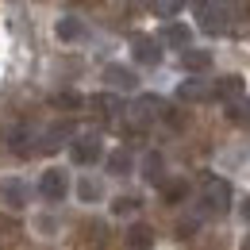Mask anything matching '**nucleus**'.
Listing matches in <instances>:
<instances>
[{"label":"nucleus","mask_w":250,"mask_h":250,"mask_svg":"<svg viewBox=\"0 0 250 250\" xmlns=\"http://www.w3.org/2000/svg\"><path fill=\"white\" fill-rule=\"evenodd\" d=\"M231 208V185L223 177H204L200 185V212L204 216H223Z\"/></svg>","instance_id":"f257e3e1"},{"label":"nucleus","mask_w":250,"mask_h":250,"mask_svg":"<svg viewBox=\"0 0 250 250\" xmlns=\"http://www.w3.org/2000/svg\"><path fill=\"white\" fill-rule=\"evenodd\" d=\"M69 158L77 162V166H93V162H100V135H77L73 143H69Z\"/></svg>","instance_id":"f03ea898"},{"label":"nucleus","mask_w":250,"mask_h":250,"mask_svg":"<svg viewBox=\"0 0 250 250\" xmlns=\"http://www.w3.org/2000/svg\"><path fill=\"white\" fill-rule=\"evenodd\" d=\"M196 16H200V27H204L208 35H223V31H227V16H231V8H227V4H200Z\"/></svg>","instance_id":"7ed1b4c3"},{"label":"nucleus","mask_w":250,"mask_h":250,"mask_svg":"<svg viewBox=\"0 0 250 250\" xmlns=\"http://www.w3.org/2000/svg\"><path fill=\"white\" fill-rule=\"evenodd\" d=\"M39 192H42L50 204L65 200V192H69V177H65V169H46V173L39 177Z\"/></svg>","instance_id":"20e7f679"},{"label":"nucleus","mask_w":250,"mask_h":250,"mask_svg":"<svg viewBox=\"0 0 250 250\" xmlns=\"http://www.w3.org/2000/svg\"><path fill=\"white\" fill-rule=\"evenodd\" d=\"M158 108H162V100H158V96H139V100L127 108V116H131V127H135V131H143V127H146V124H150V120L158 116Z\"/></svg>","instance_id":"39448f33"},{"label":"nucleus","mask_w":250,"mask_h":250,"mask_svg":"<svg viewBox=\"0 0 250 250\" xmlns=\"http://www.w3.org/2000/svg\"><path fill=\"white\" fill-rule=\"evenodd\" d=\"M131 54H135V62H143V65L162 62V46H158V39H150V35H135L131 39Z\"/></svg>","instance_id":"423d86ee"},{"label":"nucleus","mask_w":250,"mask_h":250,"mask_svg":"<svg viewBox=\"0 0 250 250\" xmlns=\"http://www.w3.org/2000/svg\"><path fill=\"white\" fill-rule=\"evenodd\" d=\"M0 200H4V208L20 212V208L27 204V185H23L20 177H4V181H0Z\"/></svg>","instance_id":"0eeeda50"},{"label":"nucleus","mask_w":250,"mask_h":250,"mask_svg":"<svg viewBox=\"0 0 250 250\" xmlns=\"http://www.w3.org/2000/svg\"><path fill=\"white\" fill-rule=\"evenodd\" d=\"M154 247V231L146 223H131L127 227V250H150Z\"/></svg>","instance_id":"6e6552de"},{"label":"nucleus","mask_w":250,"mask_h":250,"mask_svg":"<svg viewBox=\"0 0 250 250\" xmlns=\"http://www.w3.org/2000/svg\"><path fill=\"white\" fill-rule=\"evenodd\" d=\"M177 96L200 104V100H212V96H216V85H208V81H185V85L177 89Z\"/></svg>","instance_id":"1a4fd4ad"},{"label":"nucleus","mask_w":250,"mask_h":250,"mask_svg":"<svg viewBox=\"0 0 250 250\" xmlns=\"http://www.w3.org/2000/svg\"><path fill=\"white\" fill-rule=\"evenodd\" d=\"M89 104H93V108H96V116H100V120H116V116H120V112H124V104H120V100H116V96H108V93H100V96H93V100H89Z\"/></svg>","instance_id":"9d476101"},{"label":"nucleus","mask_w":250,"mask_h":250,"mask_svg":"<svg viewBox=\"0 0 250 250\" xmlns=\"http://www.w3.org/2000/svg\"><path fill=\"white\" fill-rule=\"evenodd\" d=\"M104 81H108L112 89H131V85H135V73H131L127 65H108V69H104Z\"/></svg>","instance_id":"9b49d317"},{"label":"nucleus","mask_w":250,"mask_h":250,"mask_svg":"<svg viewBox=\"0 0 250 250\" xmlns=\"http://www.w3.org/2000/svg\"><path fill=\"white\" fill-rule=\"evenodd\" d=\"M216 96H223L227 104H231V100H239V96H243V77H231V73H227V77H219V81H216Z\"/></svg>","instance_id":"f8f14e48"},{"label":"nucleus","mask_w":250,"mask_h":250,"mask_svg":"<svg viewBox=\"0 0 250 250\" xmlns=\"http://www.w3.org/2000/svg\"><path fill=\"white\" fill-rule=\"evenodd\" d=\"M181 65L192 69V73H204V69L212 65V54H208V50H192V46H188L185 54H181Z\"/></svg>","instance_id":"ddd939ff"},{"label":"nucleus","mask_w":250,"mask_h":250,"mask_svg":"<svg viewBox=\"0 0 250 250\" xmlns=\"http://www.w3.org/2000/svg\"><path fill=\"white\" fill-rule=\"evenodd\" d=\"M227 120L239 124V127H250V100H247V96H239V100L227 104Z\"/></svg>","instance_id":"4468645a"},{"label":"nucleus","mask_w":250,"mask_h":250,"mask_svg":"<svg viewBox=\"0 0 250 250\" xmlns=\"http://www.w3.org/2000/svg\"><path fill=\"white\" fill-rule=\"evenodd\" d=\"M131 166H135L131 150H112V154H108V173H116V177L131 173Z\"/></svg>","instance_id":"2eb2a0df"},{"label":"nucleus","mask_w":250,"mask_h":250,"mask_svg":"<svg viewBox=\"0 0 250 250\" xmlns=\"http://www.w3.org/2000/svg\"><path fill=\"white\" fill-rule=\"evenodd\" d=\"M162 39H166L169 46H185V50H188V27H185V23H169V27L162 31Z\"/></svg>","instance_id":"dca6fc26"},{"label":"nucleus","mask_w":250,"mask_h":250,"mask_svg":"<svg viewBox=\"0 0 250 250\" xmlns=\"http://www.w3.org/2000/svg\"><path fill=\"white\" fill-rule=\"evenodd\" d=\"M12 150H16V154H31V127L27 124L12 131Z\"/></svg>","instance_id":"f3484780"},{"label":"nucleus","mask_w":250,"mask_h":250,"mask_svg":"<svg viewBox=\"0 0 250 250\" xmlns=\"http://www.w3.org/2000/svg\"><path fill=\"white\" fill-rule=\"evenodd\" d=\"M162 196H166V204H181L188 196V185L185 181H166V185H162Z\"/></svg>","instance_id":"a211bd4d"},{"label":"nucleus","mask_w":250,"mask_h":250,"mask_svg":"<svg viewBox=\"0 0 250 250\" xmlns=\"http://www.w3.org/2000/svg\"><path fill=\"white\" fill-rule=\"evenodd\" d=\"M81 20H73V16H65V20H58V39H65V42H73V39H81Z\"/></svg>","instance_id":"6ab92c4d"},{"label":"nucleus","mask_w":250,"mask_h":250,"mask_svg":"<svg viewBox=\"0 0 250 250\" xmlns=\"http://www.w3.org/2000/svg\"><path fill=\"white\" fill-rule=\"evenodd\" d=\"M162 169H166L162 154H146L143 158V177H146V181H162Z\"/></svg>","instance_id":"aec40b11"},{"label":"nucleus","mask_w":250,"mask_h":250,"mask_svg":"<svg viewBox=\"0 0 250 250\" xmlns=\"http://www.w3.org/2000/svg\"><path fill=\"white\" fill-rule=\"evenodd\" d=\"M65 135H69V127H65V124L50 127V131L42 135V150H58V146H62V139H65Z\"/></svg>","instance_id":"412c9836"},{"label":"nucleus","mask_w":250,"mask_h":250,"mask_svg":"<svg viewBox=\"0 0 250 250\" xmlns=\"http://www.w3.org/2000/svg\"><path fill=\"white\" fill-rule=\"evenodd\" d=\"M77 192H81V200H100V192H104V188H100V181L85 177V181L77 185Z\"/></svg>","instance_id":"4be33fe9"},{"label":"nucleus","mask_w":250,"mask_h":250,"mask_svg":"<svg viewBox=\"0 0 250 250\" xmlns=\"http://www.w3.org/2000/svg\"><path fill=\"white\" fill-rule=\"evenodd\" d=\"M135 208H139V200H135V196H120V200L112 204V212H116V216H127V212H135Z\"/></svg>","instance_id":"5701e85b"},{"label":"nucleus","mask_w":250,"mask_h":250,"mask_svg":"<svg viewBox=\"0 0 250 250\" xmlns=\"http://www.w3.org/2000/svg\"><path fill=\"white\" fill-rule=\"evenodd\" d=\"M154 12H158V16H177V12H181V4H177V0H173V4H169V0H162V4H154Z\"/></svg>","instance_id":"b1692460"},{"label":"nucleus","mask_w":250,"mask_h":250,"mask_svg":"<svg viewBox=\"0 0 250 250\" xmlns=\"http://www.w3.org/2000/svg\"><path fill=\"white\" fill-rule=\"evenodd\" d=\"M243 216H247V219H250V200H243Z\"/></svg>","instance_id":"393cba45"},{"label":"nucleus","mask_w":250,"mask_h":250,"mask_svg":"<svg viewBox=\"0 0 250 250\" xmlns=\"http://www.w3.org/2000/svg\"><path fill=\"white\" fill-rule=\"evenodd\" d=\"M239 250H250V235H247V239H243V247H239Z\"/></svg>","instance_id":"a878e982"}]
</instances>
